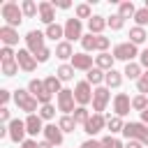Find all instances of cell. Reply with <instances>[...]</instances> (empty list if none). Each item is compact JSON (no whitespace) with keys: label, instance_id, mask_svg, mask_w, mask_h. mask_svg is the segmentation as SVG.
<instances>
[{"label":"cell","instance_id":"cell-7","mask_svg":"<svg viewBox=\"0 0 148 148\" xmlns=\"http://www.w3.org/2000/svg\"><path fill=\"white\" fill-rule=\"evenodd\" d=\"M134 56H139V51H136V44H132V42H123V44H116L113 46V58L116 60L132 62Z\"/></svg>","mask_w":148,"mask_h":148},{"label":"cell","instance_id":"cell-49","mask_svg":"<svg viewBox=\"0 0 148 148\" xmlns=\"http://www.w3.org/2000/svg\"><path fill=\"white\" fill-rule=\"evenodd\" d=\"M9 116H12V113H9V109H7V106H2V109H0V120H2V123H12V120H9Z\"/></svg>","mask_w":148,"mask_h":148},{"label":"cell","instance_id":"cell-37","mask_svg":"<svg viewBox=\"0 0 148 148\" xmlns=\"http://www.w3.org/2000/svg\"><path fill=\"white\" fill-rule=\"evenodd\" d=\"M132 109H134V111H146V109H148V95H136V97H132Z\"/></svg>","mask_w":148,"mask_h":148},{"label":"cell","instance_id":"cell-55","mask_svg":"<svg viewBox=\"0 0 148 148\" xmlns=\"http://www.w3.org/2000/svg\"><path fill=\"white\" fill-rule=\"evenodd\" d=\"M146 9H148V0H146Z\"/></svg>","mask_w":148,"mask_h":148},{"label":"cell","instance_id":"cell-4","mask_svg":"<svg viewBox=\"0 0 148 148\" xmlns=\"http://www.w3.org/2000/svg\"><path fill=\"white\" fill-rule=\"evenodd\" d=\"M14 102H16V106H18L21 111H25L28 116L37 111V99L30 95V90H23V88L14 90Z\"/></svg>","mask_w":148,"mask_h":148},{"label":"cell","instance_id":"cell-42","mask_svg":"<svg viewBox=\"0 0 148 148\" xmlns=\"http://www.w3.org/2000/svg\"><path fill=\"white\" fill-rule=\"evenodd\" d=\"M134 21H136V25H139V28L148 25V9H146V7H143V9H136V14H134Z\"/></svg>","mask_w":148,"mask_h":148},{"label":"cell","instance_id":"cell-3","mask_svg":"<svg viewBox=\"0 0 148 148\" xmlns=\"http://www.w3.org/2000/svg\"><path fill=\"white\" fill-rule=\"evenodd\" d=\"M125 139H134V141H141L143 146H148V125L143 123H125V130H123Z\"/></svg>","mask_w":148,"mask_h":148},{"label":"cell","instance_id":"cell-6","mask_svg":"<svg viewBox=\"0 0 148 148\" xmlns=\"http://www.w3.org/2000/svg\"><path fill=\"white\" fill-rule=\"evenodd\" d=\"M76 39H83V23L74 16L65 21V42H76Z\"/></svg>","mask_w":148,"mask_h":148},{"label":"cell","instance_id":"cell-29","mask_svg":"<svg viewBox=\"0 0 148 148\" xmlns=\"http://www.w3.org/2000/svg\"><path fill=\"white\" fill-rule=\"evenodd\" d=\"M146 28H139V25H134V28H130V42L132 44H143L146 42Z\"/></svg>","mask_w":148,"mask_h":148},{"label":"cell","instance_id":"cell-10","mask_svg":"<svg viewBox=\"0 0 148 148\" xmlns=\"http://www.w3.org/2000/svg\"><path fill=\"white\" fill-rule=\"evenodd\" d=\"M109 99H111V92H109V88H104V86L95 88V92H92V113H102V111L106 109Z\"/></svg>","mask_w":148,"mask_h":148},{"label":"cell","instance_id":"cell-53","mask_svg":"<svg viewBox=\"0 0 148 148\" xmlns=\"http://www.w3.org/2000/svg\"><path fill=\"white\" fill-rule=\"evenodd\" d=\"M141 123H143V125H148V109H146V111H141Z\"/></svg>","mask_w":148,"mask_h":148},{"label":"cell","instance_id":"cell-45","mask_svg":"<svg viewBox=\"0 0 148 148\" xmlns=\"http://www.w3.org/2000/svg\"><path fill=\"white\" fill-rule=\"evenodd\" d=\"M35 58H37V62H46V60L51 58V49L46 46V49H44V51H39V53L35 56Z\"/></svg>","mask_w":148,"mask_h":148},{"label":"cell","instance_id":"cell-46","mask_svg":"<svg viewBox=\"0 0 148 148\" xmlns=\"http://www.w3.org/2000/svg\"><path fill=\"white\" fill-rule=\"evenodd\" d=\"M9 99H12V92H9L7 88H2V90H0V102H2V106H7Z\"/></svg>","mask_w":148,"mask_h":148},{"label":"cell","instance_id":"cell-31","mask_svg":"<svg viewBox=\"0 0 148 148\" xmlns=\"http://www.w3.org/2000/svg\"><path fill=\"white\" fill-rule=\"evenodd\" d=\"M58 127L62 130V134H65V132H74V127H76V120H74V116H60V120H58Z\"/></svg>","mask_w":148,"mask_h":148},{"label":"cell","instance_id":"cell-22","mask_svg":"<svg viewBox=\"0 0 148 148\" xmlns=\"http://www.w3.org/2000/svg\"><path fill=\"white\" fill-rule=\"evenodd\" d=\"M109 23H106V18L104 16H99V14H95L90 21H88V30L92 32V35H102V30L106 28Z\"/></svg>","mask_w":148,"mask_h":148},{"label":"cell","instance_id":"cell-14","mask_svg":"<svg viewBox=\"0 0 148 148\" xmlns=\"http://www.w3.org/2000/svg\"><path fill=\"white\" fill-rule=\"evenodd\" d=\"M106 127V118L102 116V113H92L90 118H88V123L83 125V132L86 134H90V136H95L97 132H102Z\"/></svg>","mask_w":148,"mask_h":148},{"label":"cell","instance_id":"cell-44","mask_svg":"<svg viewBox=\"0 0 148 148\" xmlns=\"http://www.w3.org/2000/svg\"><path fill=\"white\" fill-rule=\"evenodd\" d=\"M5 60H16V53L12 51V46H2L0 49V62H5Z\"/></svg>","mask_w":148,"mask_h":148},{"label":"cell","instance_id":"cell-5","mask_svg":"<svg viewBox=\"0 0 148 148\" xmlns=\"http://www.w3.org/2000/svg\"><path fill=\"white\" fill-rule=\"evenodd\" d=\"M28 90H30V95H32V97H35V99H37L42 106H44V104H51V97H53V95H51V92L44 88V81L32 79V81L28 83Z\"/></svg>","mask_w":148,"mask_h":148},{"label":"cell","instance_id":"cell-21","mask_svg":"<svg viewBox=\"0 0 148 148\" xmlns=\"http://www.w3.org/2000/svg\"><path fill=\"white\" fill-rule=\"evenodd\" d=\"M113 53H99V56H95V67H99L102 72H111L113 69Z\"/></svg>","mask_w":148,"mask_h":148},{"label":"cell","instance_id":"cell-33","mask_svg":"<svg viewBox=\"0 0 148 148\" xmlns=\"http://www.w3.org/2000/svg\"><path fill=\"white\" fill-rule=\"evenodd\" d=\"M56 76H58L60 81H69V79H74V67H72V65H60V67L56 69Z\"/></svg>","mask_w":148,"mask_h":148},{"label":"cell","instance_id":"cell-11","mask_svg":"<svg viewBox=\"0 0 148 148\" xmlns=\"http://www.w3.org/2000/svg\"><path fill=\"white\" fill-rule=\"evenodd\" d=\"M44 32H39V30H30L28 35H25V44H28V51L32 53V56H37L39 51H44L46 46H44Z\"/></svg>","mask_w":148,"mask_h":148},{"label":"cell","instance_id":"cell-32","mask_svg":"<svg viewBox=\"0 0 148 148\" xmlns=\"http://www.w3.org/2000/svg\"><path fill=\"white\" fill-rule=\"evenodd\" d=\"M74 16L81 21V18H92V12H90V5H86V2H81V5H76L74 7Z\"/></svg>","mask_w":148,"mask_h":148},{"label":"cell","instance_id":"cell-28","mask_svg":"<svg viewBox=\"0 0 148 148\" xmlns=\"http://www.w3.org/2000/svg\"><path fill=\"white\" fill-rule=\"evenodd\" d=\"M123 74H125L127 79H134V81H139V79H141V74H143V72H141V62H127Z\"/></svg>","mask_w":148,"mask_h":148},{"label":"cell","instance_id":"cell-48","mask_svg":"<svg viewBox=\"0 0 148 148\" xmlns=\"http://www.w3.org/2000/svg\"><path fill=\"white\" fill-rule=\"evenodd\" d=\"M53 7H60V9H69L72 2L69 0H53Z\"/></svg>","mask_w":148,"mask_h":148},{"label":"cell","instance_id":"cell-47","mask_svg":"<svg viewBox=\"0 0 148 148\" xmlns=\"http://www.w3.org/2000/svg\"><path fill=\"white\" fill-rule=\"evenodd\" d=\"M81 148H102V141H95V139H88L81 143Z\"/></svg>","mask_w":148,"mask_h":148},{"label":"cell","instance_id":"cell-2","mask_svg":"<svg viewBox=\"0 0 148 148\" xmlns=\"http://www.w3.org/2000/svg\"><path fill=\"white\" fill-rule=\"evenodd\" d=\"M0 14H2V18H5V25H9V28L21 25V21H23V9H21L16 2H5V5L0 7Z\"/></svg>","mask_w":148,"mask_h":148},{"label":"cell","instance_id":"cell-41","mask_svg":"<svg viewBox=\"0 0 148 148\" xmlns=\"http://www.w3.org/2000/svg\"><path fill=\"white\" fill-rule=\"evenodd\" d=\"M53 116H56V106H53V104H44V106L39 109V118H42V120H51Z\"/></svg>","mask_w":148,"mask_h":148},{"label":"cell","instance_id":"cell-39","mask_svg":"<svg viewBox=\"0 0 148 148\" xmlns=\"http://www.w3.org/2000/svg\"><path fill=\"white\" fill-rule=\"evenodd\" d=\"M102 148H125V143L120 141V139H116V136H104L102 139Z\"/></svg>","mask_w":148,"mask_h":148},{"label":"cell","instance_id":"cell-26","mask_svg":"<svg viewBox=\"0 0 148 148\" xmlns=\"http://www.w3.org/2000/svg\"><path fill=\"white\" fill-rule=\"evenodd\" d=\"M44 88H46L51 95H60V90H62L60 79H58L56 74H51V76H46V79H44Z\"/></svg>","mask_w":148,"mask_h":148},{"label":"cell","instance_id":"cell-23","mask_svg":"<svg viewBox=\"0 0 148 148\" xmlns=\"http://www.w3.org/2000/svg\"><path fill=\"white\" fill-rule=\"evenodd\" d=\"M56 56L60 58V60H72V56H74V51H72V42H58L56 44Z\"/></svg>","mask_w":148,"mask_h":148},{"label":"cell","instance_id":"cell-36","mask_svg":"<svg viewBox=\"0 0 148 148\" xmlns=\"http://www.w3.org/2000/svg\"><path fill=\"white\" fill-rule=\"evenodd\" d=\"M0 65H2V74H5V76H14V74H18V69H21L16 60H5V62H0Z\"/></svg>","mask_w":148,"mask_h":148},{"label":"cell","instance_id":"cell-30","mask_svg":"<svg viewBox=\"0 0 148 148\" xmlns=\"http://www.w3.org/2000/svg\"><path fill=\"white\" fill-rule=\"evenodd\" d=\"M106 127H109L111 134H116V132H123V130H125V123H123L120 116H109V118H106Z\"/></svg>","mask_w":148,"mask_h":148},{"label":"cell","instance_id":"cell-15","mask_svg":"<svg viewBox=\"0 0 148 148\" xmlns=\"http://www.w3.org/2000/svg\"><path fill=\"white\" fill-rule=\"evenodd\" d=\"M130 109H132V99L125 95V92H118L116 97H113V111H116V116H127L130 113Z\"/></svg>","mask_w":148,"mask_h":148},{"label":"cell","instance_id":"cell-27","mask_svg":"<svg viewBox=\"0 0 148 148\" xmlns=\"http://www.w3.org/2000/svg\"><path fill=\"white\" fill-rule=\"evenodd\" d=\"M44 35L49 37V39H60V37H65V25H58V23H51V25H46V30H44Z\"/></svg>","mask_w":148,"mask_h":148},{"label":"cell","instance_id":"cell-38","mask_svg":"<svg viewBox=\"0 0 148 148\" xmlns=\"http://www.w3.org/2000/svg\"><path fill=\"white\" fill-rule=\"evenodd\" d=\"M88 118H90V113H88L86 106H76V109H74V120H76V125H86Z\"/></svg>","mask_w":148,"mask_h":148},{"label":"cell","instance_id":"cell-52","mask_svg":"<svg viewBox=\"0 0 148 148\" xmlns=\"http://www.w3.org/2000/svg\"><path fill=\"white\" fill-rule=\"evenodd\" d=\"M125 148H143V143H141V141H134V139H130V141L125 143Z\"/></svg>","mask_w":148,"mask_h":148},{"label":"cell","instance_id":"cell-18","mask_svg":"<svg viewBox=\"0 0 148 148\" xmlns=\"http://www.w3.org/2000/svg\"><path fill=\"white\" fill-rule=\"evenodd\" d=\"M44 141H49V143H53V146H62V130L58 127V125H46L44 127Z\"/></svg>","mask_w":148,"mask_h":148},{"label":"cell","instance_id":"cell-54","mask_svg":"<svg viewBox=\"0 0 148 148\" xmlns=\"http://www.w3.org/2000/svg\"><path fill=\"white\" fill-rule=\"evenodd\" d=\"M39 148H56V146L49 143V141H39Z\"/></svg>","mask_w":148,"mask_h":148},{"label":"cell","instance_id":"cell-50","mask_svg":"<svg viewBox=\"0 0 148 148\" xmlns=\"http://www.w3.org/2000/svg\"><path fill=\"white\" fill-rule=\"evenodd\" d=\"M139 58H141V67H146V69H148V49H143Z\"/></svg>","mask_w":148,"mask_h":148},{"label":"cell","instance_id":"cell-19","mask_svg":"<svg viewBox=\"0 0 148 148\" xmlns=\"http://www.w3.org/2000/svg\"><path fill=\"white\" fill-rule=\"evenodd\" d=\"M25 130H28V134H30V136H37L39 132H44V125H42L39 113H30V116L25 118Z\"/></svg>","mask_w":148,"mask_h":148},{"label":"cell","instance_id":"cell-9","mask_svg":"<svg viewBox=\"0 0 148 148\" xmlns=\"http://www.w3.org/2000/svg\"><path fill=\"white\" fill-rule=\"evenodd\" d=\"M74 90H69V88H62L60 90V95H58V111H62V116H69V113H74Z\"/></svg>","mask_w":148,"mask_h":148},{"label":"cell","instance_id":"cell-16","mask_svg":"<svg viewBox=\"0 0 148 148\" xmlns=\"http://www.w3.org/2000/svg\"><path fill=\"white\" fill-rule=\"evenodd\" d=\"M69 65H72L74 69H83V72H90V69H92V56H88L86 51H81V53H74Z\"/></svg>","mask_w":148,"mask_h":148},{"label":"cell","instance_id":"cell-8","mask_svg":"<svg viewBox=\"0 0 148 148\" xmlns=\"http://www.w3.org/2000/svg\"><path fill=\"white\" fill-rule=\"evenodd\" d=\"M92 86L88 83V81H79L76 86H74V99L79 102V106H86V104H90L92 102Z\"/></svg>","mask_w":148,"mask_h":148},{"label":"cell","instance_id":"cell-43","mask_svg":"<svg viewBox=\"0 0 148 148\" xmlns=\"http://www.w3.org/2000/svg\"><path fill=\"white\" fill-rule=\"evenodd\" d=\"M136 90L141 92V95H148V69L141 74V79L136 81Z\"/></svg>","mask_w":148,"mask_h":148},{"label":"cell","instance_id":"cell-51","mask_svg":"<svg viewBox=\"0 0 148 148\" xmlns=\"http://www.w3.org/2000/svg\"><path fill=\"white\" fill-rule=\"evenodd\" d=\"M21 148H39V143H37V141H32V139H25V141L21 143Z\"/></svg>","mask_w":148,"mask_h":148},{"label":"cell","instance_id":"cell-12","mask_svg":"<svg viewBox=\"0 0 148 148\" xmlns=\"http://www.w3.org/2000/svg\"><path fill=\"white\" fill-rule=\"evenodd\" d=\"M7 130H9V139L14 141V143H23L25 139V134H28V130H25V120H18V118H14L9 125H7Z\"/></svg>","mask_w":148,"mask_h":148},{"label":"cell","instance_id":"cell-17","mask_svg":"<svg viewBox=\"0 0 148 148\" xmlns=\"http://www.w3.org/2000/svg\"><path fill=\"white\" fill-rule=\"evenodd\" d=\"M39 21L46 23V25L56 23V7H53V2H49V0L39 2Z\"/></svg>","mask_w":148,"mask_h":148},{"label":"cell","instance_id":"cell-20","mask_svg":"<svg viewBox=\"0 0 148 148\" xmlns=\"http://www.w3.org/2000/svg\"><path fill=\"white\" fill-rule=\"evenodd\" d=\"M0 39H2L5 46H16V44H18V32H16V28L2 25V28H0Z\"/></svg>","mask_w":148,"mask_h":148},{"label":"cell","instance_id":"cell-25","mask_svg":"<svg viewBox=\"0 0 148 148\" xmlns=\"http://www.w3.org/2000/svg\"><path fill=\"white\" fill-rule=\"evenodd\" d=\"M104 83H106V88H120V83H123V72H118V69L106 72Z\"/></svg>","mask_w":148,"mask_h":148},{"label":"cell","instance_id":"cell-24","mask_svg":"<svg viewBox=\"0 0 148 148\" xmlns=\"http://www.w3.org/2000/svg\"><path fill=\"white\" fill-rule=\"evenodd\" d=\"M104 79H106V72H102L99 67H92V69L86 74V81H88L90 86H99Z\"/></svg>","mask_w":148,"mask_h":148},{"label":"cell","instance_id":"cell-13","mask_svg":"<svg viewBox=\"0 0 148 148\" xmlns=\"http://www.w3.org/2000/svg\"><path fill=\"white\" fill-rule=\"evenodd\" d=\"M16 62H18V67H21L23 72H35V67H37V58H35L28 49H18Z\"/></svg>","mask_w":148,"mask_h":148},{"label":"cell","instance_id":"cell-34","mask_svg":"<svg viewBox=\"0 0 148 148\" xmlns=\"http://www.w3.org/2000/svg\"><path fill=\"white\" fill-rule=\"evenodd\" d=\"M21 9H23V16H35V14H39V5H35L32 0H23L21 2Z\"/></svg>","mask_w":148,"mask_h":148},{"label":"cell","instance_id":"cell-40","mask_svg":"<svg viewBox=\"0 0 148 148\" xmlns=\"http://www.w3.org/2000/svg\"><path fill=\"white\" fill-rule=\"evenodd\" d=\"M106 23H109V28H111V30H120V28L125 25V18H123L120 14H113L111 18H106Z\"/></svg>","mask_w":148,"mask_h":148},{"label":"cell","instance_id":"cell-1","mask_svg":"<svg viewBox=\"0 0 148 148\" xmlns=\"http://www.w3.org/2000/svg\"><path fill=\"white\" fill-rule=\"evenodd\" d=\"M109 37H104V35H92V32H88V35H83V39H81V46H83V51L88 53V51H99V53H106V49H109Z\"/></svg>","mask_w":148,"mask_h":148},{"label":"cell","instance_id":"cell-35","mask_svg":"<svg viewBox=\"0 0 148 148\" xmlns=\"http://www.w3.org/2000/svg\"><path fill=\"white\" fill-rule=\"evenodd\" d=\"M118 14H120L123 18H130V16L136 14V7H134L130 0H127V2H120V5H118Z\"/></svg>","mask_w":148,"mask_h":148}]
</instances>
